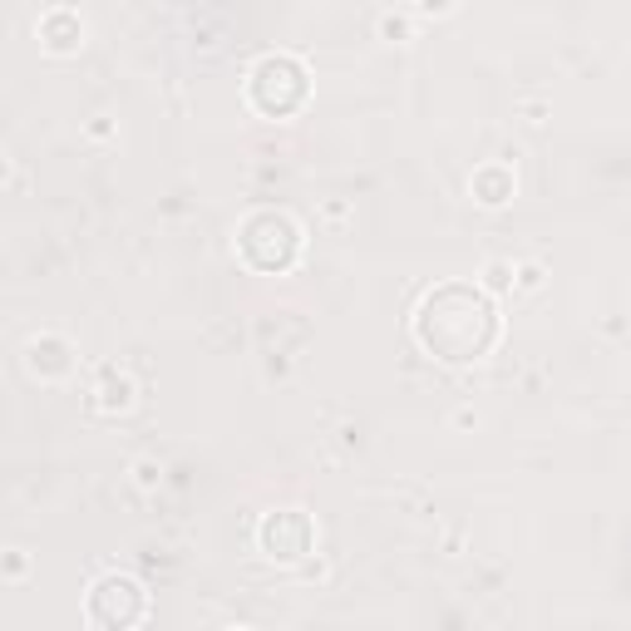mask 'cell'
I'll return each instance as SVG.
<instances>
[{
	"instance_id": "obj_1",
	"label": "cell",
	"mask_w": 631,
	"mask_h": 631,
	"mask_svg": "<svg viewBox=\"0 0 631 631\" xmlns=\"http://www.w3.org/2000/svg\"><path fill=\"white\" fill-rule=\"evenodd\" d=\"M415 345L425 355L445 365H473L483 355H493L503 335L499 297L479 287V281H439L425 291V301L415 307Z\"/></svg>"
},
{
	"instance_id": "obj_2",
	"label": "cell",
	"mask_w": 631,
	"mask_h": 631,
	"mask_svg": "<svg viewBox=\"0 0 631 631\" xmlns=\"http://www.w3.org/2000/svg\"><path fill=\"white\" fill-rule=\"evenodd\" d=\"M307 252V233L291 213L281 207H257L237 223V257L242 267L261 271V277H287Z\"/></svg>"
},
{
	"instance_id": "obj_3",
	"label": "cell",
	"mask_w": 631,
	"mask_h": 631,
	"mask_svg": "<svg viewBox=\"0 0 631 631\" xmlns=\"http://www.w3.org/2000/svg\"><path fill=\"white\" fill-rule=\"evenodd\" d=\"M311 99V75L297 55H261L247 69V104L261 119H291Z\"/></svg>"
},
{
	"instance_id": "obj_4",
	"label": "cell",
	"mask_w": 631,
	"mask_h": 631,
	"mask_svg": "<svg viewBox=\"0 0 631 631\" xmlns=\"http://www.w3.org/2000/svg\"><path fill=\"white\" fill-rule=\"evenodd\" d=\"M84 617H89V627L129 631L149 617V592H143V582L129 573H104L99 582L89 587V597H84Z\"/></svg>"
},
{
	"instance_id": "obj_5",
	"label": "cell",
	"mask_w": 631,
	"mask_h": 631,
	"mask_svg": "<svg viewBox=\"0 0 631 631\" xmlns=\"http://www.w3.org/2000/svg\"><path fill=\"white\" fill-rule=\"evenodd\" d=\"M257 548H261L267 563L301 567L316 553V523H311V513H301V509H271V513H261Z\"/></svg>"
},
{
	"instance_id": "obj_6",
	"label": "cell",
	"mask_w": 631,
	"mask_h": 631,
	"mask_svg": "<svg viewBox=\"0 0 631 631\" xmlns=\"http://www.w3.org/2000/svg\"><path fill=\"white\" fill-rule=\"evenodd\" d=\"M25 371L40 375V381H65V375L75 371V345L55 331L35 335V341L25 345Z\"/></svg>"
},
{
	"instance_id": "obj_7",
	"label": "cell",
	"mask_w": 631,
	"mask_h": 631,
	"mask_svg": "<svg viewBox=\"0 0 631 631\" xmlns=\"http://www.w3.org/2000/svg\"><path fill=\"white\" fill-rule=\"evenodd\" d=\"M469 193H473V203L493 213V207H509L513 203V193H518V178H513L509 163H479V168H473V178H469Z\"/></svg>"
},
{
	"instance_id": "obj_8",
	"label": "cell",
	"mask_w": 631,
	"mask_h": 631,
	"mask_svg": "<svg viewBox=\"0 0 631 631\" xmlns=\"http://www.w3.org/2000/svg\"><path fill=\"white\" fill-rule=\"evenodd\" d=\"M94 409L99 415H129L133 409V399H139V385L129 381V375L119 371V365H99V375H94Z\"/></svg>"
},
{
	"instance_id": "obj_9",
	"label": "cell",
	"mask_w": 631,
	"mask_h": 631,
	"mask_svg": "<svg viewBox=\"0 0 631 631\" xmlns=\"http://www.w3.org/2000/svg\"><path fill=\"white\" fill-rule=\"evenodd\" d=\"M40 45L50 50V55H79V45H84V20H79V10H45L40 15Z\"/></svg>"
},
{
	"instance_id": "obj_10",
	"label": "cell",
	"mask_w": 631,
	"mask_h": 631,
	"mask_svg": "<svg viewBox=\"0 0 631 631\" xmlns=\"http://www.w3.org/2000/svg\"><path fill=\"white\" fill-rule=\"evenodd\" d=\"M479 287L489 291V297H513V291H518V267H513V261H503V257L483 261Z\"/></svg>"
},
{
	"instance_id": "obj_11",
	"label": "cell",
	"mask_w": 631,
	"mask_h": 631,
	"mask_svg": "<svg viewBox=\"0 0 631 631\" xmlns=\"http://www.w3.org/2000/svg\"><path fill=\"white\" fill-rule=\"evenodd\" d=\"M381 40H391V45H405L409 40V15H381Z\"/></svg>"
},
{
	"instance_id": "obj_12",
	"label": "cell",
	"mask_w": 631,
	"mask_h": 631,
	"mask_svg": "<svg viewBox=\"0 0 631 631\" xmlns=\"http://www.w3.org/2000/svg\"><path fill=\"white\" fill-rule=\"evenodd\" d=\"M133 483H139V489H158V483H163V464H158V459H139V464H133Z\"/></svg>"
},
{
	"instance_id": "obj_13",
	"label": "cell",
	"mask_w": 631,
	"mask_h": 631,
	"mask_svg": "<svg viewBox=\"0 0 631 631\" xmlns=\"http://www.w3.org/2000/svg\"><path fill=\"white\" fill-rule=\"evenodd\" d=\"M543 277H548V271H543L538 261H518V291H538Z\"/></svg>"
},
{
	"instance_id": "obj_14",
	"label": "cell",
	"mask_w": 631,
	"mask_h": 631,
	"mask_svg": "<svg viewBox=\"0 0 631 631\" xmlns=\"http://www.w3.org/2000/svg\"><path fill=\"white\" fill-rule=\"evenodd\" d=\"M415 6H419V15H449L454 0H415Z\"/></svg>"
},
{
	"instance_id": "obj_15",
	"label": "cell",
	"mask_w": 631,
	"mask_h": 631,
	"mask_svg": "<svg viewBox=\"0 0 631 631\" xmlns=\"http://www.w3.org/2000/svg\"><path fill=\"white\" fill-rule=\"evenodd\" d=\"M20 573H25V553H10L6 557V577H20Z\"/></svg>"
},
{
	"instance_id": "obj_16",
	"label": "cell",
	"mask_w": 631,
	"mask_h": 631,
	"mask_svg": "<svg viewBox=\"0 0 631 631\" xmlns=\"http://www.w3.org/2000/svg\"><path fill=\"white\" fill-rule=\"evenodd\" d=\"M109 133H114L109 119H94V124H89V139H109Z\"/></svg>"
}]
</instances>
